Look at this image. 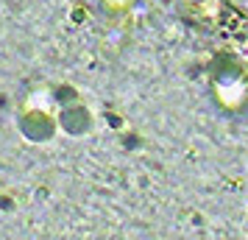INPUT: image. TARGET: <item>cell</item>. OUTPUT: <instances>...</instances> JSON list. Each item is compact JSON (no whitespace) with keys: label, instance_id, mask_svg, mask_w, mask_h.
Segmentation results:
<instances>
[{"label":"cell","instance_id":"obj_1","mask_svg":"<svg viewBox=\"0 0 248 240\" xmlns=\"http://www.w3.org/2000/svg\"><path fill=\"white\" fill-rule=\"evenodd\" d=\"M243 70L234 67V70H223V76H217L215 79V95H217V101L223 103L226 109H234V101L232 98H237V103L246 101V81H243V76H240Z\"/></svg>","mask_w":248,"mask_h":240}]
</instances>
